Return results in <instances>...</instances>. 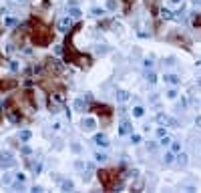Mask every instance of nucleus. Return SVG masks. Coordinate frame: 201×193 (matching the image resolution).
<instances>
[{
	"label": "nucleus",
	"mask_w": 201,
	"mask_h": 193,
	"mask_svg": "<svg viewBox=\"0 0 201 193\" xmlns=\"http://www.w3.org/2000/svg\"><path fill=\"white\" fill-rule=\"evenodd\" d=\"M32 42L38 44V46H46L50 40H53V30L48 28V26H44L42 22H36L32 24Z\"/></svg>",
	"instance_id": "f257e3e1"
},
{
	"label": "nucleus",
	"mask_w": 201,
	"mask_h": 193,
	"mask_svg": "<svg viewBox=\"0 0 201 193\" xmlns=\"http://www.w3.org/2000/svg\"><path fill=\"white\" fill-rule=\"evenodd\" d=\"M115 173H117V171H100V173H99L100 183L105 185L107 189H111V187H113V181L117 179V175H115Z\"/></svg>",
	"instance_id": "f03ea898"
},
{
	"label": "nucleus",
	"mask_w": 201,
	"mask_h": 193,
	"mask_svg": "<svg viewBox=\"0 0 201 193\" xmlns=\"http://www.w3.org/2000/svg\"><path fill=\"white\" fill-rule=\"evenodd\" d=\"M16 161L12 159V153L6 151V153H0V167H12Z\"/></svg>",
	"instance_id": "7ed1b4c3"
},
{
	"label": "nucleus",
	"mask_w": 201,
	"mask_h": 193,
	"mask_svg": "<svg viewBox=\"0 0 201 193\" xmlns=\"http://www.w3.org/2000/svg\"><path fill=\"white\" fill-rule=\"evenodd\" d=\"M157 123H159V125L177 127V121H175V119H171V117H167V115H163V113H159V115H157Z\"/></svg>",
	"instance_id": "20e7f679"
},
{
	"label": "nucleus",
	"mask_w": 201,
	"mask_h": 193,
	"mask_svg": "<svg viewBox=\"0 0 201 193\" xmlns=\"http://www.w3.org/2000/svg\"><path fill=\"white\" fill-rule=\"evenodd\" d=\"M133 133V127H131L129 121H121V127H119V135H129Z\"/></svg>",
	"instance_id": "39448f33"
},
{
	"label": "nucleus",
	"mask_w": 201,
	"mask_h": 193,
	"mask_svg": "<svg viewBox=\"0 0 201 193\" xmlns=\"http://www.w3.org/2000/svg\"><path fill=\"white\" fill-rule=\"evenodd\" d=\"M97 127V121L91 119V117H86V119H82V131H93Z\"/></svg>",
	"instance_id": "423d86ee"
},
{
	"label": "nucleus",
	"mask_w": 201,
	"mask_h": 193,
	"mask_svg": "<svg viewBox=\"0 0 201 193\" xmlns=\"http://www.w3.org/2000/svg\"><path fill=\"white\" fill-rule=\"evenodd\" d=\"M72 26V20H71V16H67V18H60V22H58V28L62 30V32H67L68 28Z\"/></svg>",
	"instance_id": "0eeeda50"
},
{
	"label": "nucleus",
	"mask_w": 201,
	"mask_h": 193,
	"mask_svg": "<svg viewBox=\"0 0 201 193\" xmlns=\"http://www.w3.org/2000/svg\"><path fill=\"white\" fill-rule=\"evenodd\" d=\"M95 143L99 145V147H109V139H107V135H103V133L95 135Z\"/></svg>",
	"instance_id": "6e6552de"
},
{
	"label": "nucleus",
	"mask_w": 201,
	"mask_h": 193,
	"mask_svg": "<svg viewBox=\"0 0 201 193\" xmlns=\"http://www.w3.org/2000/svg\"><path fill=\"white\" fill-rule=\"evenodd\" d=\"M60 187H62V191H72V189H75V183H72L71 179H67V181L60 183Z\"/></svg>",
	"instance_id": "1a4fd4ad"
},
{
	"label": "nucleus",
	"mask_w": 201,
	"mask_h": 193,
	"mask_svg": "<svg viewBox=\"0 0 201 193\" xmlns=\"http://www.w3.org/2000/svg\"><path fill=\"white\" fill-rule=\"evenodd\" d=\"M165 82H169V85H177L179 77H177V75H165Z\"/></svg>",
	"instance_id": "9d476101"
},
{
	"label": "nucleus",
	"mask_w": 201,
	"mask_h": 193,
	"mask_svg": "<svg viewBox=\"0 0 201 193\" xmlns=\"http://www.w3.org/2000/svg\"><path fill=\"white\" fill-rule=\"evenodd\" d=\"M85 107H86V103L82 101V99H77V101H75V109H77V111H85Z\"/></svg>",
	"instance_id": "9b49d317"
},
{
	"label": "nucleus",
	"mask_w": 201,
	"mask_h": 193,
	"mask_svg": "<svg viewBox=\"0 0 201 193\" xmlns=\"http://www.w3.org/2000/svg\"><path fill=\"white\" fill-rule=\"evenodd\" d=\"M177 161H179V165H181V167H185V165H187V155L179 151V155H177Z\"/></svg>",
	"instance_id": "f8f14e48"
},
{
	"label": "nucleus",
	"mask_w": 201,
	"mask_h": 193,
	"mask_svg": "<svg viewBox=\"0 0 201 193\" xmlns=\"http://www.w3.org/2000/svg\"><path fill=\"white\" fill-rule=\"evenodd\" d=\"M68 14H71L72 18H79V16H81L82 12H81V10H79V8H75V6H71V8H68Z\"/></svg>",
	"instance_id": "ddd939ff"
},
{
	"label": "nucleus",
	"mask_w": 201,
	"mask_h": 193,
	"mask_svg": "<svg viewBox=\"0 0 201 193\" xmlns=\"http://www.w3.org/2000/svg\"><path fill=\"white\" fill-rule=\"evenodd\" d=\"M117 99H119L121 103H125L127 99H129V93H127V91H119V93H117Z\"/></svg>",
	"instance_id": "4468645a"
},
{
	"label": "nucleus",
	"mask_w": 201,
	"mask_h": 193,
	"mask_svg": "<svg viewBox=\"0 0 201 193\" xmlns=\"http://www.w3.org/2000/svg\"><path fill=\"white\" fill-rule=\"evenodd\" d=\"M147 82L149 85H155V82H157V75H155V72H147Z\"/></svg>",
	"instance_id": "2eb2a0df"
},
{
	"label": "nucleus",
	"mask_w": 201,
	"mask_h": 193,
	"mask_svg": "<svg viewBox=\"0 0 201 193\" xmlns=\"http://www.w3.org/2000/svg\"><path fill=\"white\" fill-rule=\"evenodd\" d=\"M143 115H145L143 107H135V109H133V117H143Z\"/></svg>",
	"instance_id": "dca6fc26"
},
{
	"label": "nucleus",
	"mask_w": 201,
	"mask_h": 193,
	"mask_svg": "<svg viewBox=\"0 0 201 193\" xmlns=\"http://www.w3.org/2000/svg\"><path fill=\"white\" fill-rule=\"evenodd\" d=\"M30 137H32V133H30V131H22V133H20V141H28Z\"/></svg>",
	"instance_id": "f3484780"
},
{
	"label": "nucleus",
	"mask_w": 201,
	"mask_h": 193,
	"mask_svg": "<svg viewBox=\"0 0 201 193\" xmlns=\"http://www.w3.org/2000/svg\"><path fill=\"white\" fill-rule=\"evenodd\" d=\"M107 10H117V0H107Z\"/></svg>",
	"instance_id": "a211bd4d"
},
{
	"label": "nucleus",
	"mask_w": 201,
	"mask_h": 193,
	"mask_svg": "<svg viewBox=\"0 0 201 193\" xmlns=\"http://www.w3.org/2000/svg\"><path fill=\"white\" fill-rule=\"evenodd\" d=\"M163 161H165V165L173 163V151H171V153H165V157H163Z\"/></svg>",
	"instance_id": "6ab92c4d"
},
{
	"label": "nucleus",
	"mask_w": 201,
	"mask_h": 193,
	"mask_svg": "<svg viewBox=\"0 0 201 193\" xmlns=\"http://www.w3.org/2000/svg\"><path fill=\"white\" fill-rule=\"evenodd\" d=\"M161 16H163V18H167V20H169V18H173L171 10H167V8H163V10H161Z\"/></svg>",
	"instance_id": "aec40b11"
},
{
	"label": "nucleus",
	"mask_w": 201,
	"mask_h": 193,
	"mask_svg": "<svg viewBox=\"0 0 201 193\" xmlns=\"http://www.w3.org/2000/svg\"><path fill=\"white\" fill-rule=\"evenodd\" d=\"M169 145H171V151H173V153H179V151H181V145H179L177 141H175V143H169Z\"/></svg>",
	"instance_id": "412c9836"
},
{
	"label": "nucleus",
	"mask_w": 201,
	"mask_h": 193,
	"mask_svg": "<svg viewBox=\"0 0 201 193\" xmlns=\"http://www.w3.org/2000/svg\"><path fill=\"white\" fill-rule=\"evenodd\" d=\"M93 14H95V16H103V14H105V8H93Z\"/></svg>",
	"instance_id": "4be33fe9"
},
{
	"label": "nucleus",
	"mask_w": 201,
	"mask_h": 193,
	"mask_svg": "<svg viewBox=\"0 0 201 193\" xmlns=\"http://www.w3.org/2000/svg\"><path fill=\"white\" fill-rule=\"evenodd\" d=\"M12 183V177H10V175H4V177H2V185H10Z\"/></svg>",
	"instance_id": "5701e85b"
},
{
	"label": "nucleus",
	"mask_w": 201,
	"mask_h": 193,
	"mask_svg": "<svg viewBox=\"0 0 201 193\" xmlns=\"http://www.w3.org/2000/svg\"><path fill=\"white\" fill-rule=\"evenodd\" d=\"M95 159L97 161H107V155L105 153H95Z\"/></svg>",
	"instance_id": "b1692460"
},
{
	"label": "nucleus",
	"mask_w": 201,
	"mask_h": 193,
	"mask_svg": "<svg viewBox=\"0 0 201 193\" xmlns=\"http://www.w3.org/2000/svg\"><path fill=\"white\" fill-rule=\"evenodd\" d=\"M71 149H72V153H81V145H79V143H72Z\"/></svg>",
	"instance_id": "393cba45"
},
{
	"label": "nucleus",
	"mask_w": 201,
	"mask_h": 193,
	"mask_svg": "<svg viewBox=\"0 0 201 193\" xmlns=\"http://www.w3.org/2000/svg\"><path fill=\"white\" fill-rule=\"evenodd\" d=\"M131 141H133V143H141V135H133V133H131Z\"/></svg>",
	"instance_id": "a878e982"
},
{
	"label": "nucleus",
	"mask_w": 201,
	"mask_h": 193,
	"mask_svg": "<svg viewBox=\"0 0 201 193\" xmlns=\"http://www.w3.org/2000/svg\"><path fill=\"white\" fill-rule=\"evenodd\" d=\"M16 181H22V183H24V181H26V175H24V173H16Z\"/></svg>",
	"instance_id": "bb28decb"
},
{
	"label": "nucleus",
	"mask_w": 201,
	"mask_h": 193,
	"mask_svg": "<svg viewBox=\"0 0 201 193\" xmlns=\"http://www.w3.org/2000/svg\"><path fill=\"white\" fill-rule=\"evenodd\" d=\"M167 96H169V99H175V96H177V91H175V89H171V91L167 93Z\"/></svg>",
	"instance_id": "cd10ccee"
},
{
	"label": "nucleus",
	"mask_w": 201,
	"mask_h": 193,
	"mask_svg": "<svg viewBox=\"0 0 201 193\" xmlns=\"http://www.w3.org/2000/svg\"><path fill=\"white\" fill-rule=\"evenodd\" d=\"M20 151H22V155H30V153H32V151H30V147H26V145H24Z\"/></svg>",
	"instance_id": "c85d7f7f"
},
{
	"label": "nucleus",
	"mask_w": 201,
	"mask_h": 193,
	"mask_svg": "<svg viewBox=\"0 0 201 193\" xmlns=\"http://www.w3.org/2000/svg\"><path fill=\"white\" fill-rule=\"evenodd\" d=\"M169 6H181V0H169Z\"/></svg>",
	"instance_id": "c756f323"
},
{
	"label": "nucleus",
	"mask_w": 201,
	"mask_h": 193,
	"mask_svg": "<svg viewBox=\"0 0 201 193\" xmlns=\"http://www.w3.org/2000/svg\"><path fill=\"white\" fill-rule=\"evenodd\" d=\"M157 135H159V137H163V135H167V131L163 129V127H159V129H157Z\"/></svg>",
	"instance_id": "7c9ffc66"
},
{
	"label": "nucleus",
	"mask_w": 201,
	"mask_h": 193,
	"mask_svg": "<svg viewBox=\"0 0 201 193\" xmlns=\"http://www.w3.org/2000/svg\"><path fill=\"white\" fill-rule=\"evenodd\" d=\"M201 26V14H197V18H195V28H199Z\"/></svg>",
	"instance_id": "2f4dec72"
},
{
	"label": "nucleus",
	"mask_w": 201,
	"mask_h": 193,
	"mask_svg": "<svg viewBox=\"0 0 201 193\" xmlns=\"http://www.w3.org/2000/svg\"><path fill=\"white\" fill-rule=\"evenodd\" d=\"M147 147H149V151H155V149H157V145H155V143H149Z\"/></svg>",
	"instance_id": "473e14b6"
},
{
	"label": "nucleus",
	"mask_w": 201,
	"mask_h": 193,
	"mask_svg": "<svg viewBox=\"0 0 201 193\" xmlns=\"http://www.w3.org/2000/svg\"><path fill=\"white\" fill-rule=\"evenodd\" d=\"M195 125H197V127H201V117H197V119H195Z\"/></svg>",
	"instance_id": "72a5a7b5"
},
{
	"label": "nucleus",
	"mask_w": 201,
	"mask_h": 193,
	"mask_svg": "<svg viewBox=\"0 0 201 193\" xmlns=\"http://www.w3.org/2000/svg\"><path fill=\"white\" fill-rule=\"evenodd\" d=\"M197 87H199V89H201V77H199V78H197Z\"/></svg>",
	"instance_id": "f704fd0d"
},
{
	"label": "nucleus",
	"mask_w": 201,
	"mask_h": 193,
	"mask_svg": "<svg viewBox=\"0 0 201 193\" xmlns=\"http://www.w3.org/2000/svg\"><path fill=\"white\" fill-rule=\"evenodd\" d=\"M199 4H201V0H199Z\"/></svg>",
	"instance_id": "c9c22d12"
}]
</instances>
